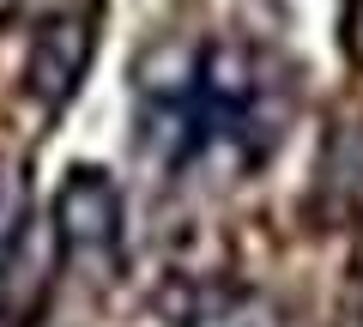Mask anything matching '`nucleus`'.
<instances>
[{
  "label": "nucleus",
  "instance_id": "obj_2",
  "mask_svg": "<svg viewBox=\"0 0 363 327\" xmlns=\"http://www.w3.org/2000/svg\"><path fill=\"white\" fill-rule=\"evenodd\" d=\"M55 231L73 261H109L121 243V188L97 164H73L55 188Z\"/></svg>",
  "mask_w": 363,
  "mask_h": 327
},
{
  "label": "nucleus",
  "instance_id": "obj_3",
  "mask_svg": "<svg viewBox=\"0 0 363 327\" xmlns=\"http://www.w3.org/2000/svg\"><path fill=\"white\" fill-rule=\"evenodd\" d=\"M61 231L55 218H30L13 231L6 255H0V321L6 327H37V315L49 309L55 297V279H61Z\"/></svg>",
  "mask_w": 363,
  "mask_h": 327
},
{
  "label": "nucleus",
  "instance_id": "obj_5",
  "mask_svg": "<svg viewBox=\"0 0 363 327\" xmlns=\"http://www.w3.org/2000/svg\"><path fill=\"white\" fill-rule=\"evenodd\" d=\"M345 55L363 67V0H345Z\"/></svg>",
  "mask_w": 363,
  "mask_h": 327
},
{
  "label": "nucleus",
  "instance_id": "obj_4",
  "mask_svg": "<svg viewBox=\"0 0 363 327\" xmlns=\"http://www.w3.org/2000/svg\"><path fill=\"white\" fill-rule=\"evenodd\" d=\"M18 224H25V176L0 170V255H6V243H13Z\"/></svg>",
  "mask_w": 363,
  "mask_h": 327
},
{
  "label": "nucleus",
  "instance_id": "obj_6",
  "mask_svg": "<svg viewBox=\"0 0 363 327\" xmlns=\"http://www.w3.org/2000/svg\"><path fill=\"white\" fill-rule=\"evenodd\" d=\"M351 267H357V279H363V231H357V255H351Z\"/></svg>",
  "mask_w": 363,
  "mask_h": 327
},
{
  "label": "nucleus",
  "instance_id": "obj_1",
  "mask_svg": "<svg viewBox=\"0 0 363 327\" xmlns=\"http://www.w3.org/2000/svg\"><path fill=\"white\" fill-rule=\"evenodd\" d=\"M91 55H97V0H79L73 13H49L30 37V61H25V85L43 109H61L67 97L85 85Z\"/></svg>",
  "mask_w": 363,
  "mask_h": 327
}]
</instances>
